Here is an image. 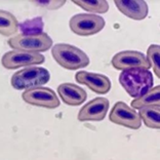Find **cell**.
I'll list each match as a JSON object with an SVG mask.
<instances>
[{
    "instance_id": "obj_1",
    "label": "cell",
    "mask_w": 160,
    "mask_h": 160,
    "mask_svg": "<svg viewBox=\"0 0 160 160\" xmlns=\"http://www.w3.org/2000/svg\"><path fill=\"white\" fill-rule=\"evenodd\" d=\"M119 82L130 97L137 99L152 88L153 76L149 70L132 69L120 73Z\"/></svg>"
},
{
    "instance_id": "obj_2",
    "label": "cell",
    "mask_w": 160,
    "mask_h": 160,
    "mask_svg": "<svg viewBox=\"0 0 160 160\" xmlns=\"http://www.w3.org/2000/svg\"><path fill=\"white\" fill-rule=\"evenodd\" d=\"M52 53L58 64L66 70H78L89 65L88 56L76 46L59 43L52 46Z\"/></svg>"
},
{
    "instance_id": "obj_3",
    "label": "cell",
    "mask_w": 160,
    "mask_h": 160,
    "mask_svg": "<svg viewBox=\"0 0 160 160\" xmlns=\"http://www.w3.org/2000/svg\"><path fill=\"white\" fill-rule=\"evenodd\" d=\"M49 79L50 74L45 68L31 66L17 71L12 76L10 83L14 89L22 90L42 86L46 84Z\"/></svg>"
},
{
    "instance_id": "obj_4",
    "label": "cell",
    "mask_w": 160,
    "mask_h": 160,
    "mask_svg": "<svg viewBox=\"0 0 160 160\" xmlns=\"http://www.w3.org/2000/svg\"><path fill=\"white\" fill-rule=\"evenodd\" d=\"M8 44L13 50H22L28 52H43L52 46V39L46 33L34 35L17 34L7 40Z\"/></svg>"
},
{
    "instance_id": "obj_5",
    "label": "cell",
    "mask_w": 160,
    "mask_h": 160,
    "mask_svg": "<svg viewBox=\"0 0 160 160\" xmlns=\"http://www.w3.org/2000/svg\"><path fill=\"white\" fill-rule=\"evenodd\" d=\"M106 22L99 14L78 13L70 19L69 27L74 34L79 36H92L104 29Z\"/></svg>"
},
{
    "instance_id": "obj_6",
    "label": "cell",
    "mask_w": 160,
    "mask_h": 160,
    "mask_svg": "<svg viewBox=\"0 0 160 160\" xmlns=\"http://www.w3.org/2000/svg\"><path fill=\"white\" fill-rule=\"evenodd\" d=\"M25 103L46 109H56L60 106V100L56 92L48 87L37 86L26 89L22 94Z\"/></svg>"
},
{
    "instance_id": "obj_7",
    "label": "cell",
    "mask_w": 160,
    "mask_h": 160,
    "mask_svg": "<svg viewBox=\"0 0 160 160\" xmlns=\"http://www.w3.org/2000/svg\"><path fill=\"white\" fill-rule=\"evenodd\" d=\"M45 58L39 52H28L22 50H10L3 54L1 64L5 69L14 70L22 67H31L44 63Z\"/></svg>"
},
{
    "instance_id": "obj_8",
    "label": "cell",
    "mask_w": 160,
    "mask_h": 160,
    "mask_svg": "<svg viewBox=\"0 0 160 160\" xmlns=\"http://www.w3.org/2000/svg\"><path fill=\"white\" fill-rule=\"evenodd\" d=\"M111 64L114 69L120 71L132 70V69H145L151 68L147 58L140 52L136 50H124L116 53L112 58Z\"/></svg>"
},
{
    "instance_id": "obj_9",
    "label": "cell",
    "mask_w": 160,
    "mask_h": 160,
    "mask_svg": "<svg viewBox=\"0 0 160 160\" xmlns=\"http://www.w3.org/2000/svg\"><path fill=\"white\" fill-rule=\"evenodd\" d=\"M109 119L115 124L130 129H139L142 125L139 114L123 102H117L114 105L109 115Z\"/></svg>"
},
{
    "instance_id": "obj_10",
    "label": "cell",
    "mask_w": 160,
    "mask_h": 160,
    "mask_svg": "<svg viewBox=\"0 0 160 160\" xmlns=\"http://www.w3.org/2000/svg\"><path fill=\"white\" fill-rule=\"evenodd\" d=\"M110 107L106 98H96L80 109L77 118L79 121H102L105 119Z\"/></svg>"
},
{
    "instance_id": "obj_11",
    "label": "cell",
    "mask_w": 160,
    "mask_h": 160,
    "mask_svg": "<svg viewBox=\"0 0 160 160\" xmlns=\"http://www.w3.org/2000/svg\"><path fill=\"white\" fill-rule=\"evenodd\" d=\"M75 79L80 84L87 86L90 90L99 94H105L111 89L110 79L103 74L79 71L76 73Z\"/></svg>"
},
{
    "instance_id": "obj_12",
    "label": "cell",
    "mask_w": 160,
    "mask_h": 160,
    "mask_svg": "<svg viewBox=\"0 0 160 160\" xmlns=\"http://www.w3.org/2000/svg\"><path fill=\"white\" fill-rule=\"evenodd\" d=\"M116 7L121 13L134 21H142L148 16L149 7L143 0H115Z\"/></svg>"
},
{
    "instance_id": "obj_13",
    "label": "cell",
    "mask_w": 160,
    "mask_h": 160,
    "mask_svg": "<svg viewBox=\"0 0 160 160\" xmlns=\"http://www.w3.org/2000/svg\"><path fill=\"white\" fill-rule=\"evenodd\" d=\"M58 93L62 101L69 106H80L86 100V92L73 83H62L58 87Z\"/></svg>"
},
{
    "instance_id": "obj_14",
    "label": "cell",
    "mask_w": 160,
    "mask_h": 160,
    "mask_svg": "<svg viewBox=\"0 0 160 160\" xmlns=\"http://www.w3.org/2000/svg\"><path fill=\"white\" fill-rule=\"evenodd\" d=\"M160 105V87L159 85L152 87L147 92L142 94L141 97L137 98L132 102V109L140 110L145 107H152V106H159Z\"/></svg>"
},
{
    "instance_id": "obj_15",
    "label": "cell",
    "mask_w": 160,
    "mask_h": 160,
    "mask_svg": "<svg viewBox=\"0 0 160 160\" xmlns=\"http://www.w3.org/2000/svg\"><path fill=\"white\" fill-rule=\"evenodd\" d=\"M19 30V22L12 12L0 9V34L10 37Z\"/></svg>"
},
{
    "instance_id": "obj_16",
    "label": "cell",
    "mask_w": 160,
    "mask_h": 160,
    "mask_svg": "<svg viewBox=\"0 0 160 160\" xmlns=\"http://www.w3.org/2000/svg\"><path fill=\"white\" fill-rule=\"evenodd\" d=\"M141 120H143L145 125L150 128L159 129L160 128V108L159 106L145 107L140 109Z\"/></svg>"
},
{
    "instance_id": "obj_17",
    "label": "cell",
    "mask_w": 160,
    "mask_h": 160,
    "mask_svg": "<svg viewBox=\"0 0 160 160\" xmlns=\"http://www.w3.org/2000/svg\"><path fill=\"white\" fill-rule=\"evenodd\" d=\"M72 2L88 12L105 13L109 10V3L105 0H73Z\"/></svg>"
},
{
    "instance_id": "obj_18",
    "label": "cell",
    "mask_w": 160,
    "mask_h": 160,
    "mask_svg": "<svg viewBox=\"0 0 160 160\" xmlns=\"http://www.w3.org/2000/svg\"><path fill=\"white\" fill-rule=\"evenodd\" d=\"M43 21L42 18L37 17L31 20H26L23 23L19 24V30H21L22 34L25 35H34L42 33L43 29Z\"/></svg>"
},
{
    "instance_id": "obj_19",
    "label": "cell",
    "mask_w": 160,
    "mask_h": 160,
    "mask_svg": "<svg viewBox=\"0 0 160 160\" xmlns=\"http://www.w3.org/2000/svg\"><path fill=\"white\" fill-rule=\"evenodd\" d=\"M147 60L153 68L157 78L160 77V47L158 44H151L147 49Z\"/></svg>"
},
{
    "instance_id": "obj_20",
    "label": "cell",
    "mask_w": 160,
    "mask_h": 160,
    "mask_svg": "<svg viewBox=\"0 0 160 160\" xmlns=\"http://www.w3.org/2000/svg\"><path fill=\"white\" fill-rule=\"evenodd\" d=\"M31 3L46 9H58L63 6L66 1L65 0H39V1H31Z\"/></svg>"
}]
</instances>
